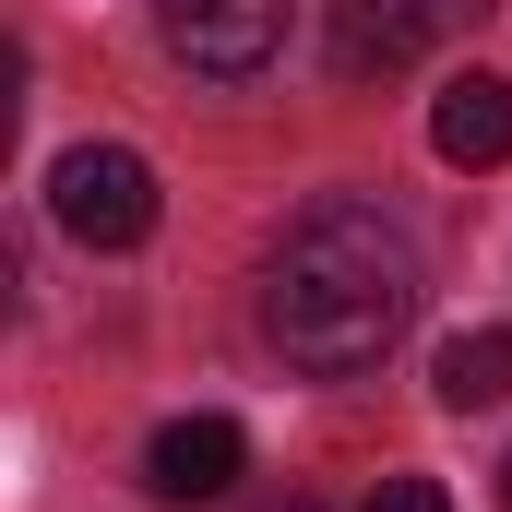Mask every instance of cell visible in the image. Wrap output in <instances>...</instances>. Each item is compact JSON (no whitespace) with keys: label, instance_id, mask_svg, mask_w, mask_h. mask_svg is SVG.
I'll return each mask as SVG.
<instances>
[{"label":"cell","instance_id":"obj_1","mask_svg":"<svg viewBox=\"0 0 512 512\" xmlns=\"http://www.w3.org/2000/svg\"><path fill=\"white\" fill-rule=\"evenodd\" d=\"M417 298H429L417 239L393 227L382 203L334 191V203H310V215L274 239V274H262V334L286 346V370H310V382H358V370H382L393 346H405Z\"/></svg>","mask_w":512,"mask_h":512},{"label":"cell","instance_id":"obj_2","mask_svg":"<svg viewBox=\"0 0 512 512\" xmlns=\"http://www.w3.org/2000/svg\"><path fill=\"white\" fill-rule=\"evenodd\" d=\"M48 215H60L84 251H131V239H155V167H143L131 143H72V155L48 167Z\"/></svg>","mask_w":512,"mask_h":512},{"label":"cell","instance_id":"obj_3","mask_svg":"<svg viewBox=\"0 0 512 512\" xmlns=\"http://www.w3.org/2000/svg\"><path fill=\"white\" fill-rule=\"evenodd\" d=\"M286 12L298 0H155V36L203 84H251V72H274V48H286Z\"/></svg>","mask_w":512,"mask_h":512},{"label":"cell","instance_id":"obj_4","mask_svg":"<svg viewBox=\"0 0 512 512\" xmlns=\"http://www.w3.org/2000/svg\"><path fill=\"white\" fill-rule=\"evenodd\" d=\"M465 0H334V72H405L429 36H453Z\"/></svg>","mask_w":512,"mask_h":512},{"label":"cell","instance_id":"obj_5","mask_svg":"<svg viewBox=\"0 0 512 512\" xmlns=\"http://www.w3.org/2000/svg\"><path fill=\"white\" fill-rule=\"evenodd\" d=\"M239 465H251L239 417H167V429L143 441V489H155V501H227Z\"/></svg>","mask_w":512,"mask_h":512},{"label":"cell","instance_id":"obj_6","mask_svg":"<svg viewBox=\"0 0 512 512\" xmlns=\"http://www.w3.org/2000/svg\"><path fill=\"white\" fill-rule=\"evenodd\" d=\"M429 143H441V167H501L512 155V84L489 72V60L429 96Z\"/></svg>","mask_w":512,"mask_h":512},{"label":"cell","instance_id":"obj_7","mask_svg":"<svg viewBox=\"0 0 512 512\" xmlns=\"http://www.w3.org/2000/svg\"><path fill=\"white\" fill-rule=\"evenodd\" d=\"M429 393H441L453 417H477V405H512V334H501V322H477V334H441V358H429Z\"/></svg>","mask_w":512,"mask_h":512},{"label":"cell","instance_id":"obj_8","mask_svg":"<svg viewBox=\"0 0 512 512\" xmlns=\"http://www.w3.org/2000/svg\"><path fill=\"white\" fill-rule=\"evenodd\" d=\"M370 512H453V489H441V477H382Z\"/></svg>","mask_w":512,"mask_h":512},{"label":"cell","instance_id":"obj_9","mask_svg":"<svg viewBox=\"0 0 512 512\" xmlns=\"http://www.w3.org/2000/svg\"><path fill=\"white\" fill-rule=\"evenodd\" d=\"M262 512H322V501H298V489H286V501H262Z\"/></svg>","mask_w":512,"mask_h":512},{"label":"cell","instance_id":"obj_10","mask_svg":"<svg viewBox=\"0 0 512 512\" xmlns=\"http://www.w3.org/2000/svg\"><path fill=\"white\" fill-rule=\"evenodd\" d=\"M501 489H512V465H501Z\"/></svg>","mask_w":512,"mask_h":512}]
</instances>
